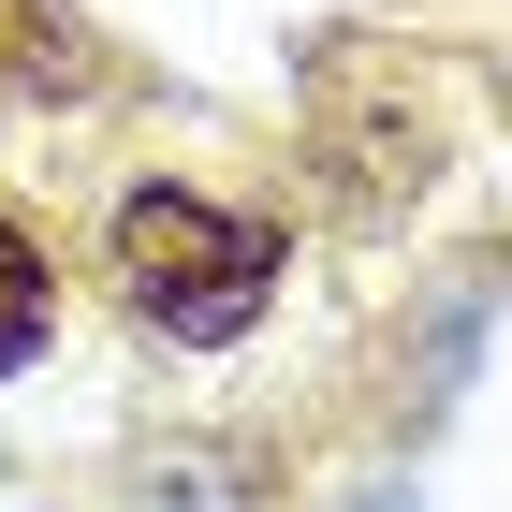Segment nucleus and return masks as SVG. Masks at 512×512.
<instances>
[{"mask_svg": "<svg viewBox=\"0 0 512 512\" xmlns=\"http://www.w3.org/2000/svg\"><path fill=\"white\" fill-rule=\"evenodd\" d=\"M44 337H59V264L30 249V220H0V381L44 366Z\"/></svg>", "mask_w": 512, "mask_h": 512, "instance_id": "obj_2", "label": "nucleus"}, {"mask_svg": "<svg viewBox=\"0 0 512 512\" xmlns=\"http://www.w3.org/2000/svg\"><path fill=\"white\" fill-rule=\"evenodd\" d=\"M352 512H410V498H395V483H381V498H352Z\"/></svg>", "mask_w": 512, "mask_h": 512, "instance_id": "obj_3", "label": "nucleus"}, {"mask_svg": "<svg viewBox=\"0 0 512 512\" xmlns=\"http://www.w3.org/2000/svg\"><path fill=\"white\" fill-rule=\"evenodd\" d=\"M278 220H235V205L176 191V176H147V191H118V220H103V278H118V308L147 322V337H176V352H235L249 322L278 308Z\"/></svg>", "mask_w": 512, "mask_h": 512, "instance_id": "obj_1", "label": "nucleus"}]
</instances>
